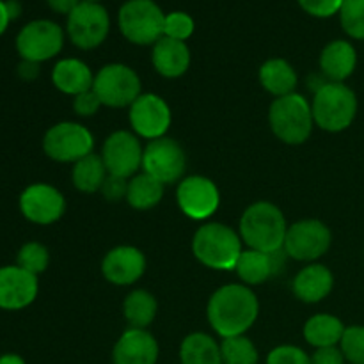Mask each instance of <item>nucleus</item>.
I'll return each instance as SVG.
<instances>
[{
  "instance_id": "1",
  "label": "nucleus",
  "mask_w": 364,
  "mask_h": 364,
  "mask_svg": "<svg viewBox=\"0 0 364 364\" xmlns=\"http://www.w3.org/2000/svg\"><path fill=\"white\" fill-rule=\"evenodd\" d=\"M259 315V302L251 287L226 284L212 294L206 316L212 329L220 338L242 336L247 333Z\"/></svg>"
},
{
  "instance_id": "2",
  "label": "nucleus",
  "mask_w": 364,
  "mask_h": 364,
  "mask_svg": "<svg viewBox=\"0 0 364 364\" xmlns=\"http://www.w3.org/2000/svg\"><path fill=\"white\" fill-rule=\"evenodd\" d=\"M288 224L284 213L269 201L252 203L240 219V238L247 249L277 252L283 249Z\"/></svg>"
},
{
  "instance_id": "3",
  "label": "nucleus",
  "mask_w": 364,
  "mask_h": 364,
  "mask_svg": "<svg viewBox=\"0 0 364 364\" xmlns=\"http://www.w3.org/2000/svg\"><path fill=\"white\" fill-rule=\"evenodd\" d=\"M242 251L240 233L223 223H205L192 238L196 259L213 270H235Z\"/></svg>"
},
{
  "instance_id": "4",
  "label": "nucleus",
  "mask_w": 364,
  "mask_h": 364,
  "mask_svg": "<svg viewBox=\"0 0 364 364\" xmlns=\"http://www.w3.org/2000/svg\"><path fill=\"white\" fill-rule=\"evenodd\" d=\"M311 110L316 127L338 134L354 123L358 116V96L343 82H326L313 92Z\"/></svg>"
},
{
  "instance_id": "5",
  "label": "nucleus",
  "mask_w": 364,
  "mask_h": 364,
  "mask_svg": "<svg viewBox=\"0 0 364 364\" xmlns=\"http://www.w3.org/2000/svg\"><path fill=\"white\" fill-rule=\"evenodd\" d=\"M269 124L284 144H304L315 127L311 103L299 92L276 98L269 109Z\"/></svg>"
},
{
  "instance_id": "6",
  "label": "nucleus",
  "mask_w": 364,
  "mask_h": 364,
  "mask_svg": "<svg viewBox=\"0 0 364 364\" xmlns=\"http://www.w3.org/2000/svg\"><path fill=\"white\" fill-rule=\"evenodd\" d=\"M117 25L121 34L134 45H155L164 38L166 14L153 0H128L121 6Z\"/></svg>"
},
{
  "instance_id": "7",
  "label": "nucleus",
  "mask_w": 364,
  "mask_h": 364,
  "mask_svg": "<svg viewBox=\"0 0 364 364\" xmlns=\"http://www.w3.org/2000/svg\"><path fill=\"white\" fill-rule=\"evenodd\" d=\"M92 91L96 92L103 107L124 109L142 95V82L130 66L110 63L95 75Z\"/></svg>"
},
{
  "instance_id": "8",
  "label": "nucleus",
  "mask_w": 364,
  "mask_h": 364,
  "mask_svg": "<svg viewBox=\"0 0 364 364\" xmlns=\"http://www.w3.org/2000/svg\"><path fill=\"white\" fill-rule=\"evenodd\" d=\"M95 149V137L80 123L60 121L46 130L43 137V151L48 159L60 164H75Z\"/></svg>"
},
{
  "instance_id": "9",
  "label": "nucleus",
  "mask_w": 364,
  "mask_h": 364,
  "mask_svg": "<svg viewBox=\"0 0 364 364\" xmlns=\"http://www.w3.org/2000/svg\"><path fill=\"white\" fill-rule=\"evenodd\" d=\"M333 233L329 226L318 219H302L288 226L283 251L295 262L315 263L329 251Z\"/></svg>"
},
{
  "instance_id": "10",
  "label": "nucleus",
  "mask_w": 364,
  "mask_h": 364,
  "mask_svg": "<svg viewBox=\"0 0 364 364\" xmlns=\"http://www.w3.org/2000/svg\"><path fill=\"white\" fill-rule=\"evenodd\" d=\"M110 31V18L100 2L82 0L68 14L66 32L71 43L82 50H92L102 45Z\"/></svg>"
},
{
  "instance_id": "11",
  "label": "nucleus",
  "mask_w": 364,
  "mask_h": 364,
  "mask_svg": "<svg viewBox=\"0 0 364 364\" xmlns=\"http://www.w3.org/2000/svg\"><path fill=\"white\" fill-rule=\"evenodd\" d=\"M64 45V32L55 21L34 20L16 36V50L21 60L41 64L59 55Z\"/></svg>"
},
{
  "instance_id": "12",
  "label": "nucleus",
  "mask_w": 364,
  "mask_h": 364,
  "mask_svg": "<svg viewBox=\"0 0 364 364\" xmlns=\"http://www.w3.org/2000/svg\"><path fill=\"white\" fill-rule=\"evenodd\" d=\"M187 169V155L180 142L171 137H160L144 146L142 171L151 174L164 185L180 183Z\"/></svg>"
},
{
  "instance_id": "13",
  "label": "nucleus",
  "mask_w": 364,
  "mask_h": 364,
  "mask_svg": "<svg viewBox=\"0 0 364 364\" xmlns=\"http://www.w3.org/2000/svg\"><path fill=\"white\" fill-rule=\"evenodd\" d=\"M100 156L105 164L107 173L130 180L142 169L144 146L132 132L117 130L105 139Z\"/></svg>"
},
{
  "instance_id": "14",
  "label": "nucleus",
  "mask_w": 364,
  "mask_h": 364,
  "mask_svg": "<svg viewBox=\"0 0 364 364\" xmlns=\"http://www.w3.org/2000/svg\"><path fill=\"white\" fill-rule=\"evenodd\" d=\"M128 109H130L128 119L137 137L148 139V141L166 137L173 123V112H171L169 103L162 96L155 92H142Z\"/></svg>"
},
{
  "instance_id": "15",
  "label": "nucleus",
  "mask_w": 364,
  "mask_h": 364,
  "mask_svg": "<svg viewBox=\"0 0 364 364\" xmlns=\"http://www.w3.org/2000/svg\"><path fill=\"white\" fill-rule=\"evenodd\" d=\"M176 203L188 219L208 220L219 210L220 192L210 178L194 174L178 183Z\"/></svg>"
},
{
  "instance_id": "16",
  "label": "nucleus",
  "mask_w": 364,
  "mask_h": 364,
  "mask_svg": "<svg viewBox=\"0 0 364 364\" xmlns=\"http://www.w3.org/2000/svg\"><path fill=\"white\" fill-rule=\"evenodd\" d=\"M20 212L31 223L48 226L64 215L66 199L53 185L32 183L21 192Z\"/></svg>"
},
{
  "instance_id": "17",
  "label": "nucleus",
  "mask_w": 364,
  "mask_h": 364,
  "mask_svg": "<svg viewBox=\"0 0 364 364\" xmlns=\"http://www.w3.org/2000/svg\"><path fill=\"white\" fill-rule=\"evenodd\" d=\"M39 291L38 276L18 265L0 267V309L20 311L36 301Z\"/></svg>"
},
{
  "instance_id": "18",
  "label": "nucleus",
  "mask_w": 364,
  "mask_h": 364,
  "mask_svg": "<svg viewBox=\"0 0 364 364\" xmlns=\"http://www.w3.org/2000/svg\"><path fill=\"white\" fill-rule=\"evenodd\" d=\"M146 272V256L134 245H117L110 249L102 262V274L116 287H130Z\"/></svg>"
},
{
  "instance_id": "19",
  "label": "nucleus",
  "mask_w": 364,
  "mask_h": 364,
  "mask_svg": "<svg viewBox=\"0 0 364 364\" xmlns=\"http://www.w3.org/2000/svg\"><path fill=\"white\" fill-rule=\"evenodd\" d=\"M160 355L159 341L148 329L124 331L112 348L114 364H156Z\"/></svg>"
},
{
  "instance_id": "20",
  "label": "nucleus",
  "mask_w": 364,
  "mask_h": 364,
  "mask_svg": "<svg viewBox=\"0 0 364 364\" xmlns=\"http://www.w3.org/2000/svg\"><path fill=\"white\" fill-rule=\"evenodd\" d=\"M287 259L288 256L283 249L270 255L255 249H244L235 267V272L245 287H258L279 274Z\"/></svg>"
},
{
  "instance_id": "21",
  "label": "nucleus",
  "mask_w": 364,
  "mask_h": 364,
  "mask_svg": "<svg viewBox=\"0 0 364 364\" xmlns=\"http://www.w3.org/2000/svg\"><path fill=\"white\" fill-rule=\"evenodd\" d=\"M334 287V276L322 263H309L297 272L291 290L299 301L306 304H318L329 297Z\"/></svg>"
},
{
  "instance_id": "22",
  "label": "nucleus",
  "mask_w": 364,
  "mask_h": 364,
  "mask_svg": "<svg viewBox=\"0 0 364 364\" xmlns=\"http://www.w3.org/2000/svg\"><path fill=\"white\" fill-rule=\"evenodd\" d=\"M358 66V52L345 39L331 41L320 53V71L327 82H345Z\"/></svg>"
},
{
  "instance_id": "23",
  "label": "nucleus",
  "mask_w": 364,
  "mask_h": 364,
  "mask_svg": "<svg viewBox=\"0 0 364 364\" xmlns=\"http://www.w3.org/2000/svg\"><path fill=\"white\" fill-rule=\"evenodd\" d=\"M151 63L156 73L166 78H180L191 66V50L187 43L164 36L153 45Z\"/></svg>"
},
{
  "instance_id": "24",
  "label": "nucleus",
  "mask_w": 364,
  "mask_h": 364,
  "mask_svg": "<svg viewBox=\"0 0 364 364\" xmlns=\"http://www.w3.org/2000/svg\"><path fill=\"white\" fill-rule=\"evenodd\" d=\"M52 82L60 92L75 98V96L92 89L95 75L84 60L60 59L52 70Z\"/></svg>"
},
{
  "instance_id": "25",
  "label": "nucleus",
  "mask_w": 364,
  "mask_h": 364,
  "mask_svg": "<svg viewBox=\"0 0 364 364\" xmlns=\"http://www.w3.org/2000/svg\"><path fill=\"white\" fill-rule=\"evenodd\" d=\"M297 71L288 60L281 59V57L265 60L259 68V84L276 98L294 95L297 89Z\"/></svg>"
},
{
  "instance_id": "26",
  "label": "nucleus",
  "mask_w": 364,
  "mask_h": 364,
  "mask_svg": "<svg viewBox=\"0 0 364 364\" xmlns=\"http://www.w3.org/2000/svg\"><path fill=\"white\" fill-rule=\"evenodd\" d=\"M347 327L343 326L338 316L329 315V313H318L313 315L311 318L306 320L304 329V340L308 345L316 348H326V347H340L341 340Z\"/></svg>"
},
{
  "instance_id": "27",
  "label": "nucleus",
  "mask_w": 364,
  "mask_h": 364,
  "mask_svg": "<svg viewBox=\"0 0 364 364\" xmlns=\"http://www.w3.org/2000/svg\"><path fill=\"white\" fill-rule=\"evenodd\" d=\"M181 364H223L220 343L206 333H192L180 345Z\"/></svg>"
},
{
  "instance_id": "28",
  "label": "nucleus",
  "mask_w": 364,
  "mask_h": 364,
  "mask_svg": "<svg viewBox=\"0 0 364 364\" xmlns=\"http://www.w3.org/2000/svg\"><path fill=\"white\" fill-rule=\"evenodd\" d=\"M164 187L166 185L153 178L148 173H139L128 181V192H127V201L128 205L139 212H146L151 210L162 201L164 198Z\"/></svg>"
},
{
  "instance_id": "29",
  "label": "nucleus",
  "mask_w": 364,
  "mask_h": 364,
  "mask_svg": "<svg viewBox=\"0 0 364 364\" xmlns=\"http://www.w3.org/2000/svg\"><path fill=\"white\" fill-rule=\"evenodd\" d=\"M107 176L109 173H107L105 164H103L102 156L96 153H91L75 162L73 171H71V181H73L75 188L84 194H95V192L102 191Z\"/></svg>"
},
{
  "instance_id": "30",
  "label": "nucleus",
  "mask_w": 364,
  "mask_h": 364,
  "mask_svg": "<svg viewBox=\"0 0 364 364\" xmlns=\"http://www.w3.org/2000/svg\"><path fill=\"white\" fill-rule=\"evenodd\" d=\"M159 304L148 290H134L123 302V316L134 329H148L155 320Z\"/></svg>"
},
{
  "instance_id": "31",
  "label": "nucleus",
  "mask_w": 364,
  "mask_h": 364,
  "mask_svg": "<svg viewBox=\"0 0 364 364\" xmlns=\"http://www.w3.org/2000/svg\"><path fill=\"white\" fill-rule=\"evenodd\" d=\"M223 364H258L259 354L256 345L245 334L233 338H224L220 341Z\"/></svg>"
},
{
  "instance_id": "32",
  "label": "nucleus",
  "mask_w": 364,
  "mask_h": 364,
  "mask_svg": "<svg viewBox=\"0 0 364 364\" xmlns=\"http://www.w3.org/2000/svg\"><path fill=\"white\" fill-rule=\"evenodd\" d=\"M50 263V252L39 242H27L20 247L16 256V265L21 267L27 272L39 276V274L45 272L48 269Z\"/></svg>"
},
{
  "instance_id": "33",
  "label": "nucleus",
  "mask_w": 364,
  "mask_h": 364,
  "mask_svg": "<svg viewBox=\"0 0 364 364\" xmlns=\"http://www.w3.org/2000/svg\"><path fill=\"white\" fill-rule=\"evenodd\" d=\"M340 21L348 38L364 41V0H343Z\"/></svg>"
},
{
  "instance_id": "34",
  "label": "nucleus",
  "mask_w": 364,
  "mask_h": 364,
  "mask_svg": "<svg viewBox=\"0 0 364 364\" xmlns=\"http://www.w3.org/2000/svg\"><path fill=\"white\" fill-rule=\"evenodd\" d=\"M194 18L183 11H174L166 14V25H164V36L176 41H187L194 34Z\"/></svg>"
},
{
  "instance_id": "35",
  "label": "nucleus",
  "mask_w": 364,
  "mask_h": 364,
  "mask_svg": "<svg viewBox=\"0 0 364 364\" xmlns=\"http://www.w3.org/2000/svg\"><path fill=\"white\" fill-rule=\"evenodd\" d=\"M340 348L350 364H364V326L347 327Z\"/></svg>"
},
{
  "instance_id": "36",
  "label": "nucleus",
  "mask_w": 364,
  "mask_h": 364,
  "mask_svg": "<svg viewBox=\"0 0 364 364\" xmlns=\"http://www.w3.org/2000/svg\"><path fill=\"white\" fill-rule=\"evenodd\" d=\"M267 364H311V355L295 345H279L269 352Z\"/></svg>"
},
{
  "instance_id": "37",
  "label": "nucleus",
  "mask_w": 364,
  "mask_h": 364,
  "mask_svg": "<svg viewBox=\"0 0 364 364\" xmlns=\"http://www.w3.org/2000/svg\"><path fill=\"white\" fill-rule=\"evenodd\" d=\"M299 6L315 18H331L340 13L343 0H299Z\"/></svg>"
},
{
  "instance_id": "38",
  "label": "nucleus",
  "mask_w": 364,
  "mask_h": 364,
  "mask_svg": "<svg viewBox=\"0 0 364 364\" xmlns=\"http://www.w3.org/2000/svg\"><path fill=\"white\" fill-rule=\"evenodd\" d=\"M128 181L127 178H121V176H114V174H109L102 187V194L107 201H123L127 199V192H128Z\"/></svg>"
},
{
  "instance_id": "39",
  "label": "nucleus",
  "mask_w": 364,
  "mask_h": 364,
  "mask_svg": "<svg viewBox=\"0 0 364 364\" xmlns=\"http://www.w3.org/2000/svg\"><path fill=\"white\" fill-rule=\"evenodd\" d=\"M100 107H103V105L92 89H89V91L82 92V95L75 96L73 98V110L80 117L95 116V114L100 110Z\"/></svg>"
},
{
  "instance_id": "40",
  "label": "nucleus",
  "mask_w": 364,
  "mask_h": 364,
  "mask_svg": "<svg viewBox=\"0 0 364 364\" xmlns=\"http://www.w3.org/2000/svg\"><path fill=\"white\" fill-rule=\"evenodd\" d=\"M345 355L340 347H326L316 348L311 355V364H345Z\"/></svg>"
},
{
  "instance_id": "41",
  "label": "nucleus",
  "mask_w": 364,
  "mask_h": 364,
  "mask_svg": "<svg viewBox=\"0 0 364 364\" xmlns=\"http://www.w3.org/2000/svg\"><path fill=\"white\" fill-rule=\"evenodd\" d=\"M82 0H46L48 7L59 14H70Z\"/></svg>"
},
{
  "instance_id": "42",
  "label": "nucleus",
  "mask_w": 364,
  "mask_h": 364,
  "mask_svg": "<svg viewBox=\"0 0 364 364\" xmlns=\"http://www.w3.org/2000/svg\"><path fill=\"white\" fill-rule=\"evenodd\" d=\"M18 70H20L21 77L27 78V80H31V78L38 77L39 64L31 63V60H21V64H20V68H18Z\"/></svg>"
},
{
  "instance_id": "43",
  "label": "nucleus",
  "mask_w": 364,
  "mask_h": 364,
  "mask_svg": "<svg viewBox=\"0 0 364 364\" xmlns=\"http://www.w3.org/2000/svg\"><path fill=\"white\" fill-rule=\"evenodd\" d=\"M9 23H11V16H9V11H7L6 0H0V36L7 31Z\"/></svg>"
},
{
  "instance_id": "44",
  "label": "nucleus",
  "mask_w": 364,
  "mask_h": 364,
  "mask_svg": "<svg viewBox=\"0 0 364 364\" xmlns=\"http://www.w3.org/2000/svg\"><path fill=\"white\" fill-rule=\"evenodd\" d=\"M6 6H7V11H9L11 21L16 20V18L21 14V6L18 0H6Z\"/></svg>"
},
{
  "instance_id": "45",
  "label": "nucleus",
  "mask_w": 364,
  "mask_h": 364,
  "mask_svg": "<svg viewBox=\"0 0 364 364\" xmlns=\"http://www.w3.org/2000/svg\"><path fill=\"white\" fill-rule=\"evenodd\" d=\"M0 364H25V361L18 354H4L0 355Z\"/></svg>"
},
{
  "instance_id": "46",
  "label": "nucleus",
  "mask_w": 364,
  "mask_h": 364,
  "mask_svg": "<svg viewBox=\"0 0 364 364\" xmlns=\"http://www.w3.org/2000/svg\"><path fill=\"white\" fill-rule=\"evenodd\" d=\"M85 2H100V0H85Z\"/></svg>"
}]
</instances>
